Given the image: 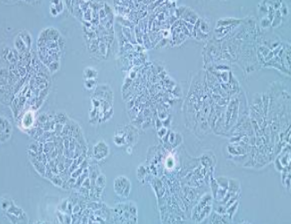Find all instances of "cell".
Wrapping results in <instances>:
<instances>
[{"instance_id":"obj_1","label":"cell","mask_w":291,"mask_h":224,"mask_svg":"<svg viewBox=\"0 0 291 224\" xmlns=\"http://www.w3.org/2000/svg\"><path fill=\"white\" fill-rule=\"evenodd\" d=\"M131 182L128 178L125 176H120L114 180V190L119 196L127 197L131 191Z\"/></svg>"},{"instance_id":"obj_2","label":"cell","mask_w":291,"mask_h":224,"mask_svg":"<svg viewBox=\"0 0 291 224\" xmlns=\"http://www.w3.org/2000/svg\"><path fill=\"white\" fill-rule=\"evenodd\" d=\"M109 154V148L105 141H99L93 147V155L96 160H102Z\"/></svg>"},{"instance_id":"obj_3","label":"cell","mask_w":291,"mask_h":224,"mask_svg":"<svg viewBox=\"0 0 291 224\" xmlns=\"http://www.w3.org/2000/svg\"><path fill=\"white\" fill-rule=\"evenodd\" d=\"M0 128H1V143H5L11 138L13 128L10 122L4 116H1Z\"/></svg>"},{"instance_id":"obj_4","label":"cell","mask_w":291,"mask_h":224,"mask_svg":"<svg viewBox=\"0 0 291 224\" xmlns=\"http://www.w3.org/2000/svg\"><path fill=\"white\" fill-rule=\"evenodd\" d=\"M34 122H35L34 112L30 110V111L25 112L23 117H22V127L25 130V131L32 129L33 124H34Z\"/></svg>"},{"instance_id":"obj_5","label":"cell","mask_w":291,"mask_h":224,"mask_svg":"<svg viewBox=\"0 0 291 224\" xmlns=\"http://www.w3.org/2000/svg\"><path fill=\"white\" fill-rule=\"evenodd\" d=\"M30 161H31L32 164L33 165L34 169L37 170V172H39V174H40L42 177H45L46 165L42 162H39V160H37V158H30Z\"/></svg>"},{"instance_id":"obj_6","label":"cell","mask_w":291,"mask_h":224,"mask_svg":"<svg viewBox=\"0 0 291 224\" xmlns=\"http://www.w3.org/2000/svg\"><path fill=\"white\" fill-rule=\"evenodd\" d=\"M15 49L19 52L20 54H22V53L30 51V50H28L25 43L22 41V39L20 37L19 35L15 38Z\"/></svg>"},{"instance_id":"obj_7","label":"cell","mask_w":291,"mask_h":224,"mask_svg":"<svg viewBox=\"0 0 291 224\" xmlns=\"http://www.w3.org/2000/svg\"><path fill=\"white\" fill-rule=\"evenodd\" d=\"M18 35H19L20 37L22 39V41L25 43L28 50H30V49H31V46H32V36H31V34L29 33V31H21Z\"/></svg>"},{"instance_id":"obj_8","label":"cell","mask_w":291,"mask_h":224,"mask_svg":"<svg viewBox=\"0 0 291 224\" xmlns=\"http://www.w3.org/2000/svg\"><path fill=\"white\" fill-rule=\"evenodd\" d=\"M54 121L56 122V123H61V124H65L68 122L69 118L67 116V114L64 112H57L55 113L54 116Z\"/></svg>"},{"instance_id":"obj_9","label":"cell","mask_w":291,"mask_h":224,"mask_svg":"<svg viewBox=\"0 0 291 224\" xmlns=\"http://www.w3.org/2000/svg\"><path fill=\"white\" fill-rule=\"evenodd\" d=\"M83 79L88 80V79H96L98 76V72L92 67H87L83 71Z\"/></svg>"},{"instance_id":"obj_10","label":"cell","mask_w":291,"mask_h":224,"mask_svg":"<svg viewBox=\"0 0 291 224\" xmlns=\"http://www.w3.org/2000/svg\"><path fill=\"white\" fill-rule=\"evenodd\" d=\"M49 180H50L54 185H56V186H58V187H63L64 180H63V179L61 178V176L58 175V174H54Z\"/></svg>"},{"instance_id":"obj_11","label":"cell","mask_w":291,"mask_h":224,"mask_svg":"<svg viewBox=\"0 0 291 224\" xmlns=\"http://www.w3.org/2000/svg\"><path fill=\"white\" fill-rule=\"evenodd\" d=\"M97 85V81L96 79H88V80H84V87L87 89H92L96 87Z\"/></svg>"},{"instance_id":"obj_12","label":"cell","mask_w":291,"mask_h":224,"mask_svg":"<svg viewBox=\"0 0 291 224\" xmlns=\"http://www.w3.org/2000/svg\"><path fill=\"white\" fill-rule=\"evenodd\" d=\"M13 204H14V202L10 198H2L1 199V208L5 211H7L8 208Z\"/></svg>"},{"instance_id":"obj_13","label":"cell","mask_w":291,"mask_h":224,"mask_svg":"<svg viewBox=\"0 0 291 224\" xmlns=\"http://www.w3.org/2000/svg\"><path fill=\"white\" fill-rule=\"evenodd\" d=\"M105 184H106V178H105V175H103V174H99V175L97 177L96 180H95V186L104 188V187H105Z\"/></svg>"},{"instance_id":"obj_14","label":"cell","mask_w":291,"mask_h":224,"mask_svg":"<svg viewBox=\"0 0 291 224\" xmlns=\"http://www.w3.org/2000/svg\"><path fill=\"white\" fill-rule=\"evenodd\" d=\"M56 149L55 147V143L54 142H46L44 143V153L45 154H48L51 151Z\"/></svg>"},{"instance_id":"obj_15","label":"cell","mask_w":291,"mask_h":224,"mask_svg":"<svg viewBox=\"0 0 291 224\" xmlns=\"http://www.w3.org/2000/svg\"><path fill=\"white\" fill-rule=\"evenodd\" d=\"M60 67V64H59V62L58 61H54L52 63H50L48 65V68L49 69V71L51 73H55L57 72Z\"/></svg>"},{"instance_id":"obj_16","label":"cell","mask_w":291,"mask_h":224,"mask_svg":"<svg viewBox=\"0 0 291 224\" xmlns=\"http://www.w3.org/2000/svg\"><path fill=\"white\" fill-rule=\"evenodd\" d=\"M68 201H69V198L68 199H64L63 201H62V203L59 205L58 206V210L60 211V212H62V213H66V210H67V205H68Z\"/></svg>"},{"instance_id":"obj_17","label":"cell","mask_w":291,"mask_h":224,"mask_svg":"<svg viewBox=\"0 0 291 224\" xmlns=\"http://www.w3.org/2000/svg\"><path fill=\"white\" fill-rule=\"evenodd\" d=\"M51 4L55 5L57 11L58 12V14L61 13V12L63 11L64 7H65V6H64V4H65V3L62 2V1H54V2H51Z\"/></svg>"},{"instance_id":"obj_18","label":"cell","mask_w":291,"mask_h":224,"mask_svg":"<svg viewBox=\"0 0 291 224\" xmlns=\"http://www.w3.org/2000/svg\"><path fill=\"white\" fill-rule=\"evenodd\" d=\"M137 173H138V178H139L140 180H142V178H144V177L146 176V170L144 169V167H143L142 165H141V166L138 168Z\"/></svg>"},{"instance_id":"obj_19","label":"cell","mask_w":291,"mask_h":224,"mask_svg":"<svg viewBox=\"0 0 291 224\" xmlns=\"http://www.w3.org/2000/svg\"><path fill=\"white\" fill-rule=\"evenodd\" d=\"M63 128H64V124H61V123H56L55 125V129H54V132L56 133L57 136H61V133L63 131Z\"/></svg>"},{"instance_id":"obj_20","label":"cell","mask_w":291,"mask_h":224,"mask_svg":"<svg viewBox=\"0 0 291 224\" xmlns=\"http://www.w3.org/2000/svg\"><path fill=\"white\" fill-rule=\"evenodd\" d=\"M99 52L103 55L106 53V44L102 41H100L99 43Z\"/></svg>"},{"instance_id":"obj_21","label":"cell","mask_w":291,"mask_h":224,"mask_svg":"<svg viewBox=\"0 0 291 224\" xmlns=\"http://www.w3.org/2000/svg\"><path fill=\"white\" fill-rule=\"evenodd\" d=\"M90 185H91V179H90L89 177H87V178L83 180V182L82 183V186L86 187V188H90Z\"/></svg>"},{"instance_id":"obj_22","label":"cell","mask_w":291,"mask_h":224,"mask_svg":"<svg viewBox=\"0 0 291 224\" xmlns=\"http://www.w3.org/2000/svg\"><path fill=\"white\" fill-rule=\"evenodd\" d=\"M49 11H50V14H51L52 15H54V16H57L58 15V12L57 11L55 5H52V4H51V5H50V7H49Z\"/></svg>"},{"instance_id":"obj_23","label":"cell","mask_w":291,"mask_h":224,"mask_svg":"<svg viewBox=\"0 0 291 224\" xmlns=\"http://www.w3.org/2000/svg\"><path fill=\"white\" fill-rule=\"evenodd\" d=\"M166 133H167V129H166V128H161V129H159V131H158V135H159L160 138H163V136L166 135Z\"/></svg>"},{"instance_id":"obj_24","label":"cell","mask_w":291,"mask_h":224,"mask_svg":"<svg viewBox=\"0 0 291 224\" xmlns=\"http://www.w3.org/2000/svg\"><path fill=\"white\" fill-rule=\"evenodd\" d=\"M161 126H162L161 121H159V119H157V120H156V128H157V130L159 131V129H161Z\"/></svg>"}]
</instances>
